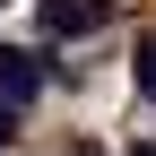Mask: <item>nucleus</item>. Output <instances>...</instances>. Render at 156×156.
I'll return each mask as SVG.
<instances>
[{
	"mask_svg": "<svg viewBox=\"0 0 156 156\" xmlns=\"http://www.w3.org/2000/svg\"><path fill=\"white\" fill-rule=\"evenodd\" d=\"M0 147H9V139H0Z\"/></svg>",
	"mask_w": 156,
	"mask_h": 156,
	"instance_id": "obj_5",
	"label": "nucleus"
},
{
	"mask_svg": "<svg viewBox=\"0 0 156 156\" xmlns=\"http://www.w3.org/2000/svg\"><path fill=\"white\" fill-rule=\"evenodd\" d=\"M113 17V0H44V35H95Z\"/></svg>",
	"mask_w": 156,
	"mask_h": 156,
	"instance_id": "obj_2",
	"label": "nucleus"
},
{
	"mask_svg": "<svg viewBox=\"0 0 156 156\" xmlns=\"http://www.w3.org/2000/svg\"><path fill=\"white\" fill-rule=\"evenodd\" d=\"M17 113H26V104H9V95H0V139H17Z\"/></svg>",
	"mask_w": 156,
	"mask_h": 156,
	"instance_id": "obj_3",
	"label": "nucleus"
},
{
	"mask_svg": "<svg viewBox=\"0 0 156 156\" xmlns=\"http://www.w3.org/2000/svg\"><path fill=\"white\" fill-rule=\"evenodd\" d=\"M130 156H156V147H130Z\"/></svg>",
	"mask_w": 156,
	"mask_h": 156,
	"instance_id": "obj_4",
	"label": "nucleus"
},
{
	"mask_svg": "<svg viewBox=\"0 0 156 156\" xmlns=\"http://www.w3.org/2000/svg\"><path fill=\"white\" fill-rule=\"evenodd\" d=\"M0 95H9V104H35V95H44V52L0 44Z\"/></svg>",
	"mask_w": 156,
	"mask_h": 156,
	"instance_id": "obj_1",
	"label": "nucleus"
}]
</instances>
